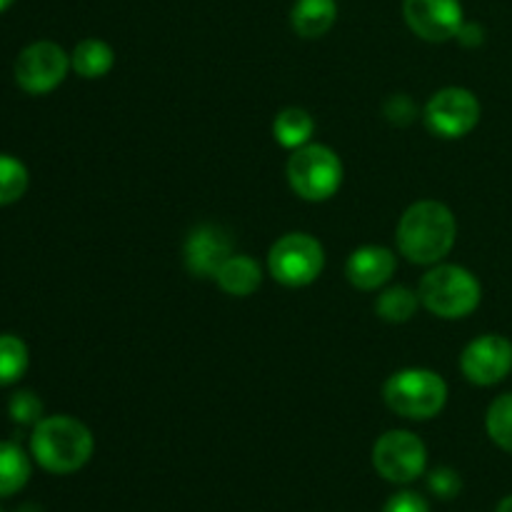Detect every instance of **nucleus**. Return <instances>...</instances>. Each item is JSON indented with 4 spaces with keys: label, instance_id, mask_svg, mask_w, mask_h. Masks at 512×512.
<instances>
[{
    "label": "nucleus",
    "instance_id": "nucleus-1",
    "mask_svg": "<svg viewBox=\"0 0 512 512\" xmlns=\"http://www.w3.org/2000/svg\"><path fill=\"white\" fill-rule=\"evenodd\" d=\"M458 220L453 210L438 200L413 203L398 220L395 243L400 255L415 265H438L453 250Z\"/></svg>",
    "mask_w": 512,
    "mask_h": 512
},
{
    "label": "nucleus",
    "instance_id": "nucleus-2",
    "mask_svg": "<svg viewBox=\"0 0 512 512\" xmlns=\"http://www.w3.org/2000/svg\"><path fill=\"white\" fill-rule=\"evenodd\" d=\"M93 450L95 440L88 425L70 415H48L30 433V455L53 475L78 473L93 458Z\"/></svg>",
    "mask_w": 512,
    "mask_h": 512
},
{
    "label": "nucleus",
    "instance_id": "nucleus-3",
    "mask_svg": "<svg viewBox=\"0 0 512 512\" xmlns=\"http://www.w3.org/2000/svg\"><path fill=\"white\" fill-rule=\"evenodd\" d=\"M420 303L428 313L443 320L468 318L478 310L483 288L480 280L463 265H435L418 285Z\"/></svg>",
    "mask_w": 512,
    "mask_h": 512
},
{
    "label": "nucleus",
    "instance_id": "nucleus-4",
    "mask_svg": "<svg viewBox=\"0 0 512 512\" xmlns=\"http://www.w3.org/2000/svg\"><path fill=\"white\" fill-rule=\"evenodd\" d=\"M383 400L405 420H430L448 403V383L428 368H403L383 385Z\"/></svg>",
    "mask_w": 512,
    "mask_h": 512
},
{
    "label": "nucleus",
    "instance_id": "nucleus-5",
    "mask_svg": "<svg viewBox=\"0 0 512 512\" xmlns=\"http://www.w3.org/2000/svg\"><path fill=\"white\" fill-rule=\"evenodd\" d=\"M288 183L298 198L325 203L343 185V160L328 145H303L288 160Z\"/></svg>",
    "mask_w": 512,
    "mask_h": 512
},
{
    "label": "nucleus",
    "instance_id": "nucleus-6",
    "mask_svg": "<svg viewBox=\"0 0 512 512\" xmlns=\"http://www.w3.org/2000/svg\"><path fill=\"white\" fill-rule=\"evenodd\" d=\"M268 268L270 275L285 288H305L323 273L325 250L313 235L288 233L270 248Z\"/></svg>",
    "mask_w": 512,
    "mask_h": 512
},
{
    "label": "nucleus",
    "instance_id": "nucleus-7",
    "mask_svg": "<svg viewBox=\"0 0 512 512\" xmlns=\"http://www.w3.org/2000/svg\"><path fill=\"white\" fill-rule=\"evenodd\" d=\"M428 450L410 430H388L373 445V468L393 485L415 483L425 473Z\"/></svg>",
    "mask_w": 512,
    "mask_h": 512
},
{
    "label": "nucleus",
    "instance_id": "nucleus-8",
    "mask_svg": "<svg viewBox=\"0 0 512 512\" xmlns=\"http://www.w3.org/2000/svg\"><path fill=\"white\" fill-rule=\"evenodd\" d=\"M70 55L53 40H35L15 58V83L28 95H48L68 78Z\"/></svg>",
    "mask_w": 512,
    "mask_h": 512
},
{
    "label": "nucleus",
    "instance_id": "nucleus-9",
    "mask_svg": "<svg viewBox=\"0 0 512 512\" xmlns=\"http://www.w3.org/2000/svg\"><path fill=\"white\" fill-rule=\"evenodd\" d=\"M423 120L430 133L438 135V138H465L480 123V100L468 88L450 85V88L438 90L428 100L423 110Z\"/></svg>",
    "mask_w": 512,
    "mask_h": 512
},
{
    "label": "nucleus",
    "instance_id": "nucleus-10",
    "mask_svg": "<svg viewBox=\"0 0 512 512\" xmlns=\"http://www.w3.org/2000/svg\"><path fill=\"white\" fill-rule=\"evenodd\" d=\"M460 370L465 380L480 388L503 383L512 370V343L498 333L470 340L460 355Z\"/></svg>",
    "mask_w": 512,
    "mask_h": 512
},
{
    "label": "nucleus",
    "instance_id": "nucleus-11",
    "mask_svg": "<svg viewBox=\"0 0 512 512\" xmlns=\"http://www.w3.org/2000/svg\"><path fill=\"white\" fill-rule=\"evenodd\" d=\"M408 28L428 43H445L463 28L465 15L460 0H403Z\"/></svg>",
    "mask_w": 512,
    "mask_h": 512
},
{
    "label": "nucleus",
    "instance_id": "nucleus-12",
    "mask_svg": "<svg viewBox=\"0 0 512 512\" xmlns=\"http://www.w3.org/2000/svg\"><path fill=\"white\" fill-rule=\"evenodd\" d=\"M233 255V238L223 225L203 223L190 230L185 240L183 260L185 268L195 278H213L223 268L225 260Z\"/></svg>",
    "mask_w": 512,
    "mask_h": 512
},
{
    "label": "nucleus",
    "instance_id": "nucleus-13",
    "mask_svg": "<svg viewBox=\"0 0 512 512\" xmlns=\"http://www.w3.org/2000/svg\"><path fill=\"white\" fill-rule=\"evenodd\" d=\"M395 268H398V258L390 248L383 245H363V248L353 250L345 263V275L353 288L370 293L378 290L393 278Z\"/></svg>",
    "mask_w": 512,
    "mask_h": 512
},
{
    "label": "nucleus",
    "instance_id": "nucleus-14",
    "mask_svg": "<svg viewBox=\"0 0 512 512\" xmlns=\"http://www.w3.org/2000/svg\"><path fill=\"white\" fill-rule=\"evenodd\" d=\"M338 18L335 0H295L290 10V25L305 40L323 38Z\"/></svg>",
    "mask_w": 512,
    "mask_h": 512
},
{
    "label": "nucleus",
    "instance_id": "nucleus-15",
    "mask_svg": "<svg viewBox=\"0 0 512 512\" xmlns=\"http://www.w3.org/2000/svg\"><path fill=\"white\" fill-rule=\"evenodd\" d=\"M215 283L220 285L223 293L233 295V298H250L263 283V270H260L258 260H253L250 255L233 253L218 270Z\"/></svg>",
    "mask_w": 512,
    "mask_h": 512
},
{
    "label": "nucleus",
    "instance_id": "nucleus-16",
    "mask_svg": "<svg viewBox=\"0 0 512 512\" xmlns=\"http://www.w3.org/2000/svg\"><path fill=\"white\" fill-rule=\"evenodd\" d=\"M115 50L100 38H85L70 53V68L85 80H98L113 70Z\"/></svg>",
    "mask_w": 512,
    "mask_h": 512
},
{
    "label": "nucleus",
    "instance_id": "nucleus-17",
    "mask_svg": "<svg viewBox=\"0 0 512 512\" xmlns=\"http://www.w3.org/2000/svg\"><path fill=\"white\" fill-rule=\"evenodd\" d=\"M315 133L313 115L305 108H283L273 120V135L285 150H298L310 143Z\"/></svg>",
    "mask_w": 512,
    "mask_h": 512
},
{
    "label": "nucleus",
    "instance_id": "nucleus-18",
    "mask_svg": "<svg viewBox=\"0 0 512 512\" xmlns=\"http://www.w3.org/2000/svg\"><path fill=\"white\" fill-rule=\"evenodd\" d=\"M30 480V458L18 443L0 440V498L20 493Z\"/></svg>",
    "mask_w": 512,
    "mask_h": 512
},
{
    "label": "nucleus",
    "instance_id": "nucleus-19",
    "mask_svg": "<svg viewBox=\"0 0 512 512\" xmlns=\"http://www.w3.org/2000/svg\"><path fill=\"white\" fill-rule=\"evenodd\" d=\"M420 305V295L415 290H410L408 285H393V288H385L383 293L375 300V315L385 323H408L415 315Z\"/></svg>",
    "mask_w": 512,
    "mask_h": 512
},
{
    "label": "nucleus",
    "instance_id": "nucleus-20",
    "mask_svg": "<svg viewBox=\"0 0 512 512\" xmlns=\"http://www.w3.org/2000/svg\"><path fill=\"white\" fill-rule=\"evenodd\" d=\"M30 365L28 345L13 333L0 335V388L15 385Z\"/></svg>",
    "mask_w": 512,
    "mask_h": 512
},
{
    "label": "nucleus",
    "instance_id": "nucleus-21",
    "mask_svg": "<svg viewBox=\"0 0 512 512\" xmlns=\"http://www.w3.org/2000/svg\"><path fill=\"white\" fill-rule=\"evenodd\" d=\"M30 185V173L23 160L0 153V208L18 203Z\"/></svg>",
    "mask_w": 512,
    "mask_h": 512
},
{
    "label": "nucleus",
    "instance_id": "nucleus-22",
    "mask_svg": "<svg viewBox=\"0 0 512 512\" xmlns=\"http://www.w3.org/2000/svg\"><path fill=\"white\" fill-rule=\"evenodd\" d=\"M485 430L500 450L512 455V393L498 395L485 413Z\"/></svg>",
    "mask_w": 512,
    "mask_h": 512
},
{
    "label": "nucleus",
    "instance_id": "nucleus-23",
    "mask_svg": "<svg viewBox=\"0 0 512 512\" xmlns=\"http://www.w3.org/2000/svg\"><path fill=\"white\" fill-rule=\"evenodd\" d=\"M8 415L15 425H38L43 415V400L33 390H18L8 400Z\"/></svg>",
    "mask_w": 512,
    "mask_h": 512
},
{
    "label": "nucleus",
    "instance_id": "nucleus-24",
    "mask_svg": "<svg viewBox=\"0 0 512 512\" xmlns=\"http://www.w3.org/2000/svg\"><path fill=\"white\" fill-rule=\"evenodd\" d=\"M428 488L435 498L453 500V498H458L460 490H463V478L458 475V470L440 465V468L430 470Z\"/></svg>",
    "mask_w": 512,
    "mask_h": 512
},
{
    "label": "nucleus",
    "instance_id": "nucleus-25",
    "mask_svg": "<svg viewBox=\"0 0 512 512\" xmlns=\"http://www.w3.org/2000/svg\"><path fill=\"white\" fill-rule=\"evenodd\" d=\"M383 113L390 123L398 125V128H405V125L413 123L415 115H418V105H415V100L410 98V95L395 93L385 100Z\"/></svg>",
    "mask_w": 512,
    "mask_h": 512
},
{
    "label": "nucleus",
    "instance_id": "nucleus-26",
    "mask_svg": "<svg viewBox=\"0 0 512 512\" xmlns=\"http://www.w3.org/2000/svg\"><path fill=\"white\" fill-rule=\"evenodd\" d=\"M383 512H430V505L423 495L413 493V490H403V493H395L385 503Z\"/></svg>",
    "mask_w": 512,
    "mask_h": 512
},
{
    "label": "nucleus",
    "instance_id": "nucleus-27",
    "mask_svg": "<svg viewBox=\"0 0 512 512\" xmlns=\"http://www.w3.org/2000/svg\"><path fill=\"white\" fill-rule=\"evenodd\" d=\"M458 43L463 48H478V45L485 43V30L480 23H463V28L458 30Z\"/></svg>",
    "mask_w": 512,
    "mask_h": 512
},
{
    "label": "nucleus",
    "instance_id": "nucleus-28",
    "mask_svg": "<svg viewBox=\"0 0 512 512\" xmlns=\"http://www.w3.org/2000/svg\"><path fill=\"white\" fill-rule=\"evenodd\" d=\"M495 512H512V495H508V498L498 505V510Z\"/></svg>",
    "mask_w": 512,
    "mask_h": 512
},
{
    "label": "nucleus",
    "instance_id": "nucleus-29",
    "mask_svg": "<svg viewBox=\"0 0 512 512\" xmlns=\"http://www.w3.org/2000/svg\"><path fill=\"white\" fill-rule=\"evenodd\" d=\"M13 3L15 0H0V13H3V10H8Z\"/></svg>",
    "mask_w": 512,
    "mask_h": 512
},
{
    "label": "nucleus",
    "instance_id": "nucleus-30",
    "mask_svg": "<svg viewBox=\"0 0 512 512\" xmlns=\"http://www.w3.org/2000/svg\"><path fill=\"white\" fill-rule=\"evenodd\" d=\"M0 512H5V510L0 508ZM18 512H38V508H35V505H28V508H23V510H18Z\"/></svg>",
    "mask_w": 512,
    "mask_h": 512
}]
</instances>
